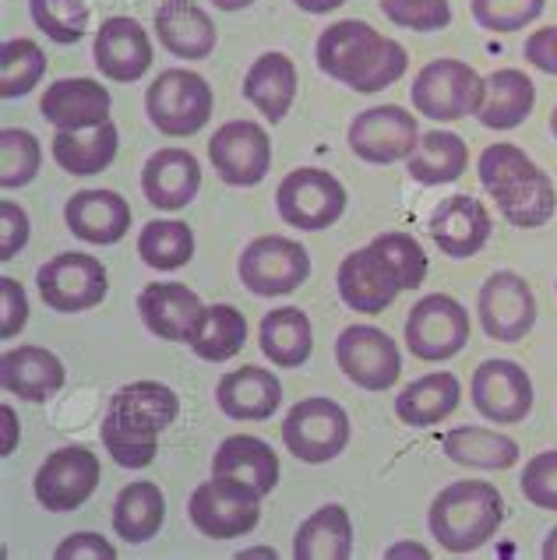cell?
<instances>
[{"instance_id":"1","label":"cell","mask_w":557,"mask_h":560,"mask_svg":"<svg viewBox=\"0 0 557 560\" xmlns=\"http://www.w3.org/2000/svg\"><path fill=\"white\" fill-rule=\"evenodd\" d=\"M181 398L170 384L131 381L114 392L103 412L100 438L106 455L124 469H146L155 462V444L166 427L177 423Z\"/></svg>"},{"instance_id":"2","label":"cell","mask_w":557,"mask_h":560,"mask_svg":"<svg viewBox=\"0 0 557 560\" xmlns=\"http://www.w3.org/2000/svg\"><path fill=\"white\" fill-rule=\"evenodd\" d=\"M317 71L353 92H381L395 85L409 68V54L399 39L381 36L371 22L343 19L328 25L314 46Z\"/></svg>"},{"instance_id":"3","label":"cell","mask_w":557,"mask_h":560,"mask_svg":"<svg viewBox=\"0 0 557 560\" xmlns=\"http://www.w3.org/2000/svg\"><path fill=\"white\" fill-rule=\"evenodd\" d=\"M504 522V498L495 483L484 479H459L438 490L427 511L431 536L449 553H473L498 536Z\"/></svg>"},{"instance_id":"4","label":"cell","mask_w":557,"mask_h":560,"mask_svg":"<svg viewBox=\"0 0 557 560\" xmlns=\"http://www.w3.org/2000/svg\"><path fill=\"white\" fill-rule=\"evenodd\" d=\"M484 92H487V78L476 68H469L466 60L438 57V60H427L417 71L409 100L420 117L452 124V120H466L480 114Z\"/></svg>"},{"instance_id":"5","label":"cell","mask_w":557,"mask_h":560,"mask_svg":"<svg viewBox=\"0 0 557 560\" xmlns=\"http://www.w3.org/2000/svg\"><path fill=\"white\" fill-rule=\"evenodd\" d=\"M212 89L198 71L166 68L146 89V114L149 124L166 138H190L198 135L212 117Z\"/></svg>"},{"instance_id":"6","label":"cell","mask_w":557,"mask_h":560,"mask_svg":"<svg viewBox=\"0 0 557 560\" xmlns=\"http://www.w3.org/2000/svg\"><path fill=\"white\" fill-rule=\"evenodd\" d=\"M282 444L297 462L307 466H325L339 458L349 444V416L336 398L311 395L286 412L282 420Z\"/></svg>"},{"instance_id":"7","label":"cell","mask_w":557,"mask_h":560,"mask_svg":"<svg viewBox=\"0 0 557 560\" xmlns=\"http://www.w3.org/2000/svg\"><path fill=\"white\" fill-rule=\"evenodd\" d=\"M236 276L254 296H286L307 282L311 254L300 247V240L265 233L244 247L241 261H236Z\"/></svg>"},{"instance_id":"8","label":"cell","mask_w":557,"mask_h":560,"mask_svg":"<svg viewBox=\"0 0 557 560\" xmlns=\"http://www.w3.org/2000/svg\"><path fill=\"white\" fill-rule=\"evenodd\" d=\"M36 290L57 314H82L100 307L109 293V276L100 258L82 250H63L46 258L36 271Z\"/></svg>"},{"instance_id":"9","label":"cell","mask_w":557,"mask_h":560,"mask_svg":"<svg viewBox=\"0 0 557 560\" xmlns=\"http://www.w3.org/2000/svg\"><path fill=\"white\" fill-rule=\"evenodd\" d=\"M276 208L286 226L304 230V233H322L343 219L346 187L332 177L328 170L300 166L282 177L276 190Z\"/></svg>"},{"instance_id":"10","label":"cell","mask_w":557,"mask_h":560,"mask_svg":"<svg viewBox=\"0 0 557 560\" xmlns=\"http://www.w3.org/2000/svg\"><path fill=\"white\" fill-rule=\"evenodd\" d=\"M406 349L423 363L452 360L469 342V311L449 293H431L406 314Z\"/></svg>"},{"instance_id":"11","label":"cell","mask_w":557,"mask_h":560,"mask_svg":"<svg viewBox=\"0 0 557 560\" xmlns=\"http://www.w3.org/2000/svg\"><path fill=\"white\" fill-rule=\"evenodd\" d=\"M187 515L205 539H236L258 525L262 498L236 479L212 476L209 483H198L190 493Z\"/></svg>"},{"instance_id":"12","label":"cell","mask_w":557,"mask_h":560,"mask_svg":"<svg viewBox=\"0 0 557 560\" xmlns=\"http://www.w3.org/2000/svg\"><path fill=\"white\" fill-rule=\"evenodd\" d=\"M100 455H92L85 444H63L43 458L36 479H32V490L50 515H68L92 498L95 487H100Z\"/></svg>"},{"instance_id":"13","label":"cell","mask_w":557,"mask_h":560,"mask_svg":"<svg viewBox=\"0 0 557 560\" xmlns=\"http://www.w3.org/2000/svg\"><path fill=\"white\" fill-rule=\"evenodd\" d=\"M349 149L357 159L371 166H392V163H406V159L417 152L420 145V127L417 117L409 114L406 106H371L363 114L353 117L346 131Z\"/></svg>"},{"instance_id":"14","label":"cell","mask_w":557,"mask_h":560,"mask_svg":"<svg viewBox=\"0 0 557 560\" xmlns=\"http://www.w3.org/2000/svg\"><path fill=\"white\" fill-rule=\"evenodd\" d=\"M336 363L349 384L363 392H385L403 374L399 346L374 325H349L336 339Z\"/></svg>"},{"instance_id":"15","label":"cell","mask_w":557,"mask_h":560,"mask_svg":"<svg viewBox=\"0 0 557 560\" xmlns=\"http://www.w3.org/2000/svg\"><path fill=\"white\" fill-rule=\"evenodd\" d=\"M209 163L230 187H258L272 170V138L258 120H230L209 138Z\"/></svg>"},{"instance_id":"16","label":"cell","mask_w":557,"mask_h":560,"mask_svg":"<svg viewBox=\"0 0 557 560\" xmlns=\"http://www.w3.org/2000/svg\"><path fill=\"white\" fill-rule=\"evenodd\" d=\"M476 314L487 339L495 342H522L536 325V293L519 271H495L480 285Z\"/></svg>"},{"instance_id":"17","label":"cell","mask_w":557,"mask_h":560,"mask_svg":"<svg viewBox=\"0 0 557 560\" xmlns=\"http://www.w3.org/2000/svg\"><path fill=\"white\" fill-rule=\"evenodd\" d=\"M469 398L484 420L512 427L533 412V381L515 360H484L473 371Z\"/></svg>"},{"instance_id":"18","label":"cell","mask_w":557,"mask_h":560,"mask_svg":"<svg viewBox=\"0 0 557 560\" xmlns=\"http://www.w3.org/2000/svg\"><path fill=\"white\" fill-rule=\"evenodd\" d=\"M336 285H339L343 303L357 314L388 311L392 303L399 300V293L406 290L399 268H395L374 244L346 254L343 265H339Z\"/></svg>"},{"instance_id":"19","label":"cell","mask_w":557,"mask_h":560,"mask_svg":"<svg viewBox=\"0 0 557 560\" xmlns=\"http://www.w3.org/2000/svg\"><path fill=\"white\" fill-rule=\"evenodd\" d=\"M138 314L155 339L190 346L209 317V307L184 282H152L138 293Z\"/></svg>"},{"instance_id":"20","label":"cell","mask_w":557,"mask_h":560,"mask_svg":"<svg viewBox=\"0 0 557 560\" xmlns=\"http://www.w3.org/2000/svg\"><path fill=\"white\" fill-rule=\"evenodd\" d=\"M92 63L109 82H120V85L138 82V78L152 68V39L146 25L127 19V14L106 19L100 32H95Z\"/></svg>"},{"instance_id":"21","label":"cell","mask_w":557,"mask_h":560,"mask_svg":"<svg viewBox=\"0 0 557 560\" xmlns=\"http://www.w3.org/2000/svg\"><path fill=\"white\" fill-rule=\"evenodd\" d=\"M490 212L484 201H476L473 195H452L444 198L431 219H427V233L438 244V250L444 258H455V261H466L473 254H480L490 240Z\"/></svg>"},{"instance_id":"22","label":"cell","mask_w":557,"mask_h":560,"mask_svg":"<svg viewBox=\"0 0 557 560\" xmlns=\"http://www.w3.org/2000/svg\"><path fill=\"white\" fill-rule=\"evenodd\" d=\"M201 190V163L195 152L166 145L146 159L141 166V195L159 212H181Z\"/></svg>"},{"instance_id":"23","label":"cell","mask_w":557,"mask_h":560,"mask_svg":"<svg viewBox=\"0 0 557 560\" xmlns=\"http://www.w3.org/2000/svg\"><path fill=\"white\" fill-rule=\"evenodd\" d=\"M109 106H114V95L95 78H57L43 92L39 114L57 131H92V127L109 120Z\"/></svg>"},{"instance_id":"24","label":"cell","mask_w":557,"mask_h":560,"mask_svg":"<svg viewBox=\"0 0 557 560\" xmlns=\"http://www.w3.org/2000/svg\"><path fill=\"white\" fill-rule=\"evenodd\" d=\"M155 36L159 46L177 60H205L216 54L219 28L209 19V11L195 0H163L155 8Z\"/></svg>"},{"instance_id":"25","label":"cell","mask_w":557,"mask_h":560,"mask_svg":"<svg viewBox=\"0 0 557 560\" xmlns=\"http://www.w3.org/2000/svg\"><path fill=\"white\" fill-rule=\"evenodd\" d=\"M63 222L85 244L109 247L120 244L131 230V205L117 190H78L63 205Z\"/></svg>"},{"instance_id":"26","label":"cell","mask_w":557,"mask_h":560,"mask_svg":"<svg viewBox=\"0 0 557 560\" xmlns=\"http://www.w3.org/2000/svg\"><path fill=\"white\" fill-rule=\"evenodd\" d=\"M282 402V384L265 366H241V371H227L216 384V406L222 416L241 423L268 420Z\"/></svg>"},{"instance_id":"27","label":"cell","mask_w":557,"mask_h":560,"mask_svg":"<svg viewBox=\"0 0 557 560\" xmlns=\"http://www.w3.org/2000/svg\"><path fill=\"white\" fill-rule=\"evenodd\" d=\"M63 381L68 371L60 357L43 346H19L0 357V388L22 402H46L63 388Z\"/></svg>"},{"instance_id":"28","label":"cell","mask_w":557,"mask_h":560,"mask_svg":"<svg viewBox=\"0 0 557 560\" xmlns=\"http://www.w3.org/2000/svg\"><path fill=\"white\" fill-rule=\"evenodd\" d=\"M212 476L236 479V483L251 487L258 498H268L279 483V455L272 452V444L262 438L233 434L216 447Z\"/></svg>"},{"instance_id":"29","label":"cell","mask_w":557,"mask_h":560,"mask_svg":"<svg viewBox=\"0 0 557 560\" xmlns=\"http://www.w3.org/2000/svg\"><path fill=\"white\" fill-rule=\"evenodd\" d=\"M297 63L282 50H268L251 63L244 74V100L258 109L268 124H279L297 100Z\"/></svg>"},{"instance_id":"30","label":"cell","mask_w":557,"mask_h":560,"mask_svg":"<svg viewBox=\"0 0 557 560\" xmlns=\"http://www.w3.org/2000/svg\"><path fill=\"white\" fill-rule=\"evenodd\" d=\"M459 398H463V384L452 371H434V374H423L413 384L395 395V416L406 423V427H438L441 420L459 409Z\"/></svg>"},{"instance_id":"31","label":"cell","mask_w":557,"mask_h":560,"mask_svg":"<svg viewBox=\"0 0 557 560\" xmlns=\"http://www.w3.org/2000/svg\"><path fill=\"white\" fill-rule=\"evenodd\" d=\"M533 106H536L533 78L519 68H498L495 74H487L484 106H480V114H476V120H480L487 131H515V127L526 124Z\"/></svg>"},{"instance_id":"32","label":"cell","mask_w":557,"mask_h":560,"mask_svg":"<svg viewBox=\"0 0 557 560\" xmlns=\"http://www.w3.org/2000/svg\"><path fill=\"white\" fill-rule=\"evenodd\" d=\"M120 149V131L114 120H106L92 131H57L50 141V155L54 163L71 173V177H95L114 166Z\"/></svg>"},{"instance_id":"33","label":"cell","mask_w":557,"mask_h":560,"mask_svg":"<svg viewBox=\"0 0 557 560\" xmlns=\"http://www.w3.org/2000/svg\"><path fill=\"white\" fill-rule=\"evenodd\" d=\"M258 346H262L265 360H272V366H282V371L304 366L314 353L311 317L300 307L268 311L262 317V328H258Z\"/></svg>"},{"instance_id":"34","label":"cell","mask_w":557,"mask_h":560,"mask_svg":"<svg viewBox=\"0 0 557 560\" xmlns=\"http://www.w3.org/2000/svg\"><path fill=\"white\" fill-rule=\"evenodd\" d=\"M353 553V522L343 504L317 508L293 536L297 560H346Z\"/></svg>"},{"instance_id":"35","label":"cell","mask_w":557,"mask_h":560,"mask_svg":"<svg viewBox=\"0 0 557 560\" xmlns=\"http://www.w3.org/2000/svg\"><path fill=\"white\" fill-rule=\"evenodd\" d=\"M441 447L466 469H512L519 462V441L487 427H455L441 438Z\"/></svg>"},{"instance_id":"36","label":"cell","mask_w":557,"mask_h":560,"mask_svg":"<svg viewBox=\"0 0 557 560\" xmlns=\"http://www.w3.org/2000/svg\"><path fill=\"white\" fill-rule=\"evenodd\" d=\"M166 522V493L152 479L127 483L114 501V533L124 542H149Z\"/></svg>"},{"instance_id":"37","label":"cell","mask_w":557,"mask_h":560,"mask_svg":"<svg viewBox=\"0 0 557 560\" xmlns=\"http://www.w3.org/2000/svg\"><path fill=\"white\" fill-rule=\"evenodd\" d=\"M469 166V149L466 141L452 131H431L420 135V145L406 159L409 180H417L420 187H441L455 184Z\"/></svg>"},{"instance_id":"38","label":"cell","mask_w":557,"mask_h":560,"mask_svg":"<svg viewBox=\"0 0 557 560\" xmlns=\"http://www.w3.org/2000/svg\"><path fill=\"white\" fill-rule=\"evenodd\" d=\"M495 201H498L501 219L515 230H539V226H547L557 212L554 180L539 166L530 173V177H522L519 184L501 190Z\"/></svg>"},{"instance_id":"39","label":"cell","mask_w":557,"mask_h":560,"mask_svg":"<svg viewBox=\"0 0 557 560\" xmlns=\"http://www.w3.org/2000/svg\"><path fill=\"white\" fill-rule=\"evenodd\" d=\"M138 258L155 271H177L195 258V230L181 219H152L138 233Z\"/></svg>"},{"instance_id":"40","label":"cell","mask_w":557,"mask_h":560,"mask_svg":"<svg viewBox=\"0 0 557 560\" xmlns=\"http://www.w3.org/2000/svg\"><path fill=\"white\" fill-rule=\"evenodd\" d=\"M244 342H247V317L233 303H212L198 339L190 342V353L205 363H227L241 353Z\"/></svg>"},{"instance_id":"41","label":"cell","mask_w":557,"mask_h":560,"mask_svg":"<svg viewBox=\"0 0 557 560\" xmlns=\"http://www.w3.org/2000/svg\"><path fill=\"white\" fill-rule=\"evenodd\" d=\"M43 74L46 54L36 39H4V46H0V95L4 100H22V95H28L43 82Z\"/></svg>"},{"instance_id":"42","label":"cell","mask_w":557,"mask_h":560,"mask_svg":"<svg viewBox=\"0 0 557 560\" xmlns=\"http://www.w3.org/2000/svg\"><path fill=\"white\" fill-rule=\"evenodd\" d=\"M43 145L25 127H4L0 131V187L19 190L39 177Z\"/></svg>"},{"instance_id":"43","label":"cell","mask_w":557,"mask_h":560,"mask_svg":"<svg viewBox=\"0 0 557 560\" xmlns=\"http://www.w3.org/2000/svg\"><path fill=\"white\" fill-rule=\"evenodd\" d=\"M28 14L46 39L60 46L78 43L89 32V4L85 0H28Z\"/></svg>"},{"instance_id":"44","label":"cell","mask_w":557,"mask_h":560,"mask_svg":"<svg viewBox=\"0 0 557 560\" xmlns=\"http://www.w3.org/2000/svg\"><path fill=\"white\" fill-rule=\"evenodd\" d=\"M536 170L533 159L522 152L512 141H498V145H487L476 159V173H480V184L490 198H498L501 190H508L512 184H519L522 177H530Z\"/></svg>"},{"instance_id":"45","label":"cell","mask_w":557,"mask_h":560,"mask_svg":"<svg viewBox=\"0 0 557 560\" xmlns=\"http://www.w3.org/2000/svg\"><path fill=\"white\" fill-rule=\"evenodd\" d=\"M544 0H469L473 22L484 32H522L544 14Z\"/></svg>"},{"instance_id":"46","label":"cell","mask_w":557,"mask_h":560,"mask_svg":"<svg viewBox=\"0 0 557 560\" xmlns=\"http://www.w3.org/2000/svg\"><path fill=\"white\" fill-rule=\"evenodd\" d=\"M385 19L409 32H441L452 25L449 0H378Z\"/></svg>"},{"instance_id":"47","label":"cell","mask_w":557,"mask_h":560,"mask_svg":"<svg viewBox=\"0 0 557 560\" xmlns=\"http://www.w3.org/2000/svg\"><path fill=\"white\" fill-rule=\"evenodd\" d=\"M371 244L381 254H385V258L395 268H399L406 290H417V285H423V279H427V254H423L417 236H409L403 230H388V233H378Z\"/></svg>"},{"instance_id":"48","label":"cell","mask_w":557,"mask_h":560,"mask_svg":"<svg viewBox=\"0 0 557 560\" xmlns=\"http://www.w3.org/2000/svg\"><path fill=\"white\" fill-rule=\"evenodd\" d=\"M519 490L533 508L557 511V452L533 455L519 476Z\"/></svg>"},{"instance_id":"49","label":"cell","mask_w":557,"mask_h":560,"mask_svg":"<svg viewBox=\"0 0 557 560\" xmlns=\"http://www.w3.org/2000/svg\"><path fill=\"white\" fill-rule=\"evenodd\" d=\"M28 325V296L19 279H0V339H14Z\"/></svg>"},{"instance_id":"50","label":"cell","mask_w":557,"mask_h":560,"mask_svg":"<svg viewBox=\"0 0 557 560\" xmlns=\"http://www.w3.org/2000/svg\"><path fill=\"white\" fill-rule=\"evenodd\" d=\"M28 212L19 201H0V261H11L28 244Z\"/></svg>"},{"instance_id":"51","label":"cell","mask_w":557,"mask_h":560,"mask_svg":"<svg viewBox=\"0 0 557 560\" xmlns=\"http://www.w3.org/2000/svg\"><path fill=\"white\" fill-rule=\"evenodd\" d=\"M57 560H114L117 557V547L114 542H106L100 533H71L68 539L60 542L54 550Z\"/></svg>"},{"instance_id":"52","label":"cell","mask_w":557,"mask_h":560,"mask_svg":"<svg viewBox=\"0 0 557 560\" xmlns=\"http://www.w3.org/2000/svg\"><path fill=\"white\" fill-rule=\"evenodd\" d=\"M522 57H526V63H533L536 71L557 78V25L533 32L526 46H522Z\"/></svg>"},{"instance_id":"53","label":"cell","mask_w":557,"mask_h":560,"mask_svg":"<svg viewBox=\"0 0 557 560\" xmlns=\"http://www.w3.org/2000/svg\"><path fill=\"white\" fill-rule=\"evenodd\" d=\"M0 416H4V447H0V452L11 455L14 452V441H19V420H14V409L11 406L0 409Z\"/></svg>"},{"instance_id":"54","label":"cell","mask_w":557,"mask_h":560,"mask_svg":"<svg viewBox=\"0 0 557 560\" xmlns=\"http://www.w3.org/2000/svg\"><path fill=\"white\" fill-rule=\"evenodd\" d=\"M293 4H297L300 11H307V14H328V11L343 8L346 0H293Z\"/></svg>"},{"instance_id":"55","label":"cell","mask_w":557,"mask_h":560,"mask_svg":"<svg viewBox=\"0 0 557 560\" xmlns=\"http://www.w3.org/2000/svg\"><path fill=\"white\" fill-rule=\"evenodd\" d=\"M388 557H431V550L420 547V542H395V547H388Z\"/></svg>"},{"instance_id":"56","label":"cell","mask_w":557,"mask_h":560,"mask_svg":"<svg viewBox=\"0 0 557 560\" xmlns=\"http://www.w3.org/2000/svg\"><path fill=\"white\" fill-rule=\"evenodd\" d=\"M212 4H216L219 11H244V8L254 4V0H212Z\"/></svg>"},{"instance_id":"57","label":"cell","mask_w":557,"mask_h":560,"mask_svg":"<svg viewBox=\"0 0 557 560\" xmlns=\"http://www.w3.org/2000/svg\"><path fill=\"white\" fill-rule=\"evenodd\" d=\"M544 557L547 560H557V525L547 533V539H544Z\"/></svg>"},{"instance_id":"58","label":"cell","mask_w":557,"mask_h":560,"mask_svg":"<svg viewBox=\"0 0 557 560\" xmlns=\"http://www.w3.org/2000/svg\"><path fill=\"white\" fill-rule=\"evenodd\" d=\"M236 557H276L272 547H262V550H244V553H236Z\"/></svg>"},{"instance_id":"59","label":"cell","mask_w":557,"mask_h":560,"mask_svg":"<svg viewBox=\"0 0 557 560\" xmlns=\"http://www.w3.org/2000/svg\"><path fill=\"white\" fill-rule=\"evenodd\" d=\"M550 135H554V141H557V106L550 109Z\"/></svg>"},{"instance_id":"60","label":"cell","mask_w":557,"mask_h":560,"mask_svg":"<svg viewBox=\"0 0 557 560\" xmlns=\"http://www.w3.org/2000/svg\"><path fill=\"white\" fill-rule=\"evenodd\" d=\"M554 290H557V285H554Z\"/></svg>"}]
</instances>
